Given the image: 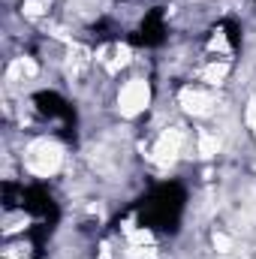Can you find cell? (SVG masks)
I'll return each instance as SVG.
<instances>
[{"label": "cell", "mask_w": 256, "mask_h": 259, "mask_svg": "<svg viewBox=\"0 0 256 259\" xmlns=\"http://www.w3.org/2000/svg\"><path fill=\"white\" fill-rule=\"evenodd\" d=\"M66 145L52 133H33L21 142L18 166L21 175H27L30 181H55L66 172Z\"/></svg>", "instance_id": "6da1fadb"}, {"label": "cell", "mask_w": 256, "mask_h": 259, "mask_svg": "<svg viewBox=\"0 0 256 259\" xmlns=\"http://www.w3.org/2000/svg\"><path fill=\"white\" fill-rule=\"evenodd\" d=\"M154 100H157L154 81H151L145 72H130V75H124V81H118L115 91H112L115 115H118L121 121H127V124L145 118V115L154 109Z\"/></svg>", "instance_id": "7a4b0ae2"}, {"label": "cell", "mask_w": 256, "mask_h": 259, "mask_svg": "<svg viewBox=\"0 0 256 259\" xmlns=\"http://www.w3.org/2000/svg\"><path fill=\"white\" fill-rule=\"evenodd\" d=\"M220 91L205 88L199 81H184L175 94V106L184 118H190L196 124H208L220 118Z\"/></svg>", "instance_id": "3957f363"}]
</instances>
